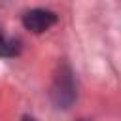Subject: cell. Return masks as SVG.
<instances>
[{"instance_id":"3957f363","label":"cell","mask_w":121,"mask_h":121,"mask_svg":"<svg viewBox=\"0 0 121 121\" xmlns=\"http://www.w3.org/2000/svg\"><path fill=\"white\" fill-rule=\"evenodd\" d=\"M21 53V42L17 38H8L0 28V57L13 59Z\"/></svg>"},{"instance_id":"7a4b0ae2","label":"cell","mask_w":121,"mask_h":121,"mask_svg":"<svg viewBox=\"0 0 121 121\" xmlns=\"http://www.w3.org/2000/svg\"><path fill=\"white\" fill-rule=\"evenodd\" d=\"M57 13L45 8H32L26 9L23 13V26L34 34H42L45 30H49L55 23H57Z\"/></svg>"},{"instance_id":"277c9868","label":"cell","mask_w":121,"mask_h":121,"mask_svg":"<svg viewBox=\"0 0 121 121\" xmlns=\"http://www.w3.org/2000/svg\"><path fill=\"white\" fill-rule=\"evenodd\" d=\"M21 121H36V119H34V117H28V115H25Z\"/></svg>"},{"instance_id":"5b68a950","label":"cell","mask_w":121,"mask_h":121,"mask_svg":"<svg viewBox=\"0 0 121 121\" xmlns=\"http://www.w3.org/2000/svg\"><path fill=\"white\" fill-rule=\"evenodd\" d=\"M79 121H87V119H79Z\"/></svg>"},{"instance_id":"6da1fadb","label":"cell","mask_w":121,"mask_h":121,"mask_svg":"<svg viewBox=\"0 0 121 121\" xmlns=\"http://www.w3.org/2000/svg\"><path fill=\"white\" fill-rule=\"evenodd\" d=\"M51 100L57 108H70L76 100V85H74L72 70L68 64H62L59 68V74L53 79Z\"/></svg>"}]
</instances>
